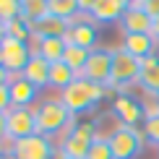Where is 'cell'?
<instances>
[{
	"label": "cell",
	"mask_w": 159,
	"mask_h": 159,
	"mask_svg": "<svg viewBox=\"0 0 159 159\" xmlns=\"http://www.w3.org/2000/svg\"><path fill=\"white\" fill-rule=\"evenodd\" d=\"M34 117H37V133H42L47 138L57 136V133H68L70 125L76 123L70 110L60 102V97L57 99H39L34 104Z\"/></svg>",
	"instance_id": "7a4b0ae2"
},
{
	"label": "cell",
	"mask_w": 159,
	"mask_h": 159,
	"mask_svg": "<svg viewBox=\"0 0 159 159\" xmlns=\"http://www.w3.org/2000/svg\"><path fill=\"white\" fill-rule=\"evenodd\" d=\"M0 60H3V55H0Z\"/></svg>",
	"instance_id": "74e56055"
},
{
	"label": "cell",
	"mask_w": 159,
	"mask_h": 159,
	"mask_svg": "<svg viewBox=\"0 0 159 159\" xmlns=\"http://www.w3.org/2000/svg\"><path fill=\"white\" fill-rule=\"evenodd\" d=\"M138 76H141V60H136L130 52H125L123 47L112 50V76L107 89L112 91H125L128 86L138 84Z\"/></svg>",
	"instance_id": "3957f363"
},
{
	"label": "cell",
	"mask_w": 159,
	"mask_h": 159,
	"mask_svg": "<svg viewBox=\"0 0 159 159\" xmlns=\"http://www.w3.org/2000/svg\"><path fill=\"white\" fill-rule=\"evenodd\" d=\"M151 34H154V39L159 42V18H154V26H151Z\"/></svg>",
	"instance_id": "d6a6232c"
},
{
	"label": "cell",
	"mask_w": 159,
	"mask_h": 159,
	"mask_svg": "<svg viewBox=\"0 0 159 159\" xmlns=\"http://www.w3.org/2000/svg\"><path fill=\"white\" fill-rule=\"evenodd\" d=\"M13 107L11 104V91H8V86H0V112H8Z\"/></svg>",
	"instance_id": "484cf974"
},
{
	"label": "cell",
	"mask_w": 159,
	"mask_h": 159,
	"mask_svg": "<svg viewBox=\"0 0 159 159\" xmlns=\"http://www.w3.org/2000/svg\"><path fill=\"white\" fill-rule=\"evenodd\" d=\"M104 97H110V89L102 84L86 81V78H76L70 86H65L60 91V102L70 110V115H84V112L97 110V104L102 102Z\"/></svg>",
	"instance_id": "6da1fadb"
},
{
	"label": "cell",
	"mask_w": 159,
	"mask_h": 159,
	"mask_svg": "<svg viewBox=\"0 0 159 159\" xmlns=\"http://www.w3.org/2000/svg\"><path fill=\"white\" fill-rule=\"evenodd\" d=\"M11 81H13V76H11V73H8V70H5V68H3V65H0V86H8Z\"/></svg>",
	"instance_id": "f546056e"
},
{
	"label": "cell",
	"mask_w": 159,
	"mask_h": 159,
	"mask_svg": "<svg viewBox=\"0 0 159 159\" xmlns=\"http://www.w3.org/2000/svg\"><path fill=\"white\" fill-rule=\"evenodd\" d=\"M110 76H112V50H91L89 52V60H86L84 70L78 73V78H86V81H94V84H102L107 86L110 84Z\"/></svg>",
	"instance_id": "9c48e42d"
},
{
	"label": "cell",
	"mask_w": 159,
	"mask_h": 159,
	"mask_svg": "<svg viewBox=\"0 0 159 159\" xmlns=\"http://www.w3.org/2000/svg\"><path fill=\"white\" fill-rule=\"evenodd\" d=\"M125 11H128V5L123 0H99L89 16L97 24H112V21H120L125 16Z\"/></svg>",
	"instance_id": "2e32d148"
},
{
	"label": "cell",
	"mask_w": 159,
	"mask_h": 159,
	"mask_svg": "<svg viewBox=\"0 0 159 159\" xmlns=\"http://www.w3.org/2000/svg\"><path fill=\"white\" fill-rule=\"evenodd\" d=\"M0 159H18V157L13 154L11 149H3V151H0Z\"/></svg>",
	"instance_id": "1f68e13d"
},
{
	"label": "cell",
	"mask_w": 159,
	"mask_h": 159,
	"mask_svg": "<svg viewBox=\"0 0 159 159\" xmlns=\"http://www.w3.org/2000/svg\"><path fill=\"white\" fill-rule=\"evenodd\" d=\"M86 159H115L112 157V149H110V141L107 138H97L89 149V157Z\"/></svg>",
	"instance_id": "603a6c76"
},
{
	"label": "cell",
	"mask_w": 159,
	"mask_h": 159,
	"mask_svg": "<svg viewBox=\"0 0 159 159\" xmlns=\"http://www.w3.org/2000/svg\"><path fill=\"white\" fill-rule=\"evenodd\" d=\"M123 3H125V5H130V3H133V0H123Z\"/></svg>",
	"instance_id": "d590c367"
},
{
	"label": "cell",
	"mask_w": 159,
	"mask_h": 159,
	"mask_svg": "<svg viewBox=\"0 0 159 159\" xmlns=\"http://www.w3.org/2000/svg\"><path fill=\"white\" fill-rule=\"evenodd\" d=\"M68 26H70V21L47 13L44 18H39V21L31 24V31H34V39H50V37H65Z\"/></svg>",
	"instance_id": "5bb4252c"
},
{
	"label": "cell",
	"mask_w": 159,
	"mask_h": 159,
	"mask_svg": "<svg viewBox=\"0 0 159 159\" xmlns=\"http://www.w3.org/2000/svg\"><path fill=\"white\" fill-rule=\"evenodd\" d=\"M8 91H11V104L13 107H31L39 99V89L21 76H13V81L8 84Z\"/></svg>",
	"instance_id": "4fadbf2b"
},
{
	"label": "cell",
	"mask_w": 159,
	"mask_h": 159,
	"mask_svg": "<svg viewBox=\"0 0 159 159\" xmlns=\"http://www.w3.org/2000/svg\"><path fill=\"white\" fill-rule=\"evenodd\" d=\"M50 65L52 63H47L42 55H31V60H29V65L24 68V73H21V78H26L29 84H34L37 89H44V86H50Z\"/></svg>",
	"instance_id": "e0dca14e"
},
{
	"label": "cell",
	"mask_w": 159,
	"mask_h": 159,
	"mask_svg": "<svg viewBox=\"0 0 159 159\" xmlns=\"http://www.w3.org/2000/svg\"><path fill=\"white\" fill-rule=\"evenodd\" d=\"M8 141V128H5V112H0V146Z\"/></svg>",
	"instance_id": "f1b7e54d"
},
{
	"label": "cell",
	"mask_w": 159,
	"mask_h": 159,
	"mask_svg": "<svg viewBox=\"0 0 159 159\" xmlns=\"http://www.w3.org/2000/svg\"><path fill=\"white\" fill-rule=\"evenodd\" d=\"M110 110L117 115V120L123 125H133L136 128V125H143V120H146V107L136 97H130L128 91H117L110 102Z\"/></svg>",
	"instance_id": "ba28073f"
},
{
	"label": "cell",
	"mask_w": 159,
	"mask_h": 159,
	"mask_svg": "<svg viewBox=\"0 0 159 159\" xmlns=\"http://www.w3.org/2000/svg\"><path fill=\"white\" fill-rule=\"evenodd\" d=\"M11 151L18 159H55L57 146L52 143V138L42 136V133H34V136H29V138L13 141L11 143Z\"/></svg>",
	"instance_id": "8992f818"
},
{
	"label": "cell",
	"mask_w": 159,
	"mask_h": 159,
	"mask_svg": "<svg viewBox=\"0 0 159 159\" xmlns=\"http://www.w3.org/2000/svg\"><path fill=\"white\" fill-rule=\"evenodd\" d=\"M143 11H146L151 18H159V0H146V3H143Z\"/></svg>",
	"instance_id": "4316f807"
},
{
	"label": "cell",
	"mask_w": 159,
	"mask_h": 159,
	"mask_svg": "<svg viewBox=\"0 0 159 159\" xmlns=\"http://www.w3.org/2000/svg\"><path fill=\"white\" fill-rule=\"evenodd\" d=\"M55 159H63V154H60V151H57V154H55Z\"/></svg>",
	"instance_id": "836d02e7"
},
{
	"label": "cell",
	"mask_w": 159,
	"mask_h": 159,
	"mask_svg": "<svg viewBox=\"0 0 159 159\" xmlns=\"http://www.w3.org/2000/svg\"><path fill=\"white\" fill-rule=\"evenodd\" d=\"M5 128H8V141H21L37 133V117L34 107H11L5 112Z\"/></svg>",
	"instance_id": "52a82bcc"
},
{
	"label": "cell",
	"mask_w": 159,
	"mask_h": 159,
	"mask_svg": "<svg viewBox=\"0 0 159 159\" xmlns=\"http://www.w3.org/2000/svg\"><path fill=\"white\" fill-rule=\"evenodd\" d=\"M8 37H13V39H21V42H31V39H34L31 24L26 21L24 16L13 18V21H8Z\"/></svg>",
	"instance_id": "7402d4cb"
},
{
	"label": "cell",
	"mask_w": 159,
	"mask_h": 159,
	"mask_svg": "<svg viewBox=\"0 0 159 159\" xmlns=\"http://www.w3.org/2000/svg\"><path fill=\"white\" fill-rule=\"evenodd\" d=\"M34 52L37 55H42L47 63H60L63 55H65V39L63 37H50V39H34Z\"/></svg>",
	"instance_id": "ac0fdd59"
},
{
	"label": "cell",
	"mask_w": 159,
	"mask_h": 159,
	"mask_svg": "<svg viewBox=\"0 0 159 159\" xmlns=\"http://www.w3.org/2000/svg\"><path fill=\"white\" fill-rule=\"evenodd\" d=\"M107 141H110V149H112V157H115V159H136L143 151L146 136H143L141 128L123 125V128H117Z\"/></svg>",
	"instance_id": "277c9868"
},
{
	"label": "cell",
	"mask_w": 159,
	"mask_h": 159,
	"mask_svg": "<svg viewBox=\"0 0 159 159\" xmlns=\"http://www.w3.org/2000/svg\"><path fill=\"white\" fill-rule=\"evenodd\" d=\"M138 86L143 89V94H146V97H157V94H159V55L141 60Z\"/></svg>",
	"instance_id": "9a60e30c"
},
{
	"label": "cell",
	"mask_w": 159,
	"mask_h": 159,
	"mask_svg": "<svg viewBox=\"0 0 159 159\" xmlns=\"http://www.w3.org/2000/svg\"><path fill=\"white\" fill-rule=\"evenodd\" d=\"M76 78H78V73L70 68L68 63L60 60V63H52V65H50V86H55V89L63 91L65 86H70Z\"/></svg>",
	"instance_id": "d6986e66"
},
{
	"label": "cell",
	"mask_w": 159,
	"mask_h": 159,
	"mask_svg": "<svg viewBox=\"0 0 159 159\" xmlns=\"http://www.w3.org/2000/svg\"><path fill=\"white\" fill-rule=\"evenodd\" d=\"M0 151H3V146H0Z\"/></svg>",
	"instance_id": "f35d334b"
},
{
	"label": "cell",
	"mask_w": 159,
	"mask_h": 159,
	"mask_svg": "<svg viewBox=\"0 0 159 159\" xmlns=\"http://www.w3.org/2000/svg\"><path fill=\"white\" fill-rule=\"evenodd\" d=\"M138 3H146V0H138Z\"/></svg>",
	"instance_id": "8d00e7d4"
},
{
	"label": "cell",
	"mask_w": 159,
	"mask_h": 159,
	"mask_svg": "<svg viewBox=\"0 0 159 159\" xmlns=\"http://www.w3.org/2000/svg\"><path fill=\"white\" fill-rule=\"evenodd\" d=\"M157 39L154 34H123V44L120 47L125 52L136 57V60H146V57H154V50H157Z\"/></svg>",
	"instance_id": "8fae6325"
},
{
	"label": "cell",
	"mask_w": 159,
	"mask_h": 159,
	"mask_svg": "<svg viewBox=\"0 0 159 159\" xmlns=\"http://www.w3.org/2000/svg\"><path fill=\"white\" fill-rule=\"evenodd\" d=\"M151 26H154V18L143 8H128L120 18L123 34H151Z\"/></svg>",
	"instance_id": "7c38bea8"
},
{
	"label": "cell",
	"mask_w": 159,
	"mask_h": 159,
	"mask_svg": "<svg viewBox=\"0 0 159 159\" xmlns=\"http://www.w3.org/2000/svg\"><path fill=\"white\" fill-rule=\"evenodd\" d=\"M99 3V0H78V8H81V13L84 16H89L91 11H94V5Z\"/></svg>",
	"instance_id": "83f0119b"
},
{
	"label": "cell",
	"mask_w": 159,
	"mask_h": 159,
	"mask_svg": "<svg viewBox=\"0 0 159 159\" xmlns=\"http://www.w3.org/2000/svg\"><path fill=\"white\" fill-rule=\"evenodd\" d=\"M18 3H21V16L29 24L39 21L50 13V0H18Z\"/></svg>",
	"instance_id": "ffe728a7"
},
{
	"label": "cell",
	"mask_w": 159,
	"mask_h": 159,
	"mask_svg": "<svg viewBox=\"0 0 159 159\" xmlns=\"http://www.w3.org/2000/svg\"><path fill=\"white\" fill-rule=\"evenodd\" d=\"M143 136H146V141L149 143H154V146H159V115L154 117H146L143 120Z\"/></svg>",
	"instance_id": "cb8c5ba5"
},
{
	"label": "cell",
	"mask_w": 159,
	"mask_h": 159,
	"mask_svg": "<svg viewBox=\"0 0 159 159\" xmlns=\"http://www.w3.org/2000/svg\"><path fill=\"white\" fill-rule=\"evenodd\" d=\"M0 55H3V65L11 76H21L24 68L29 65L31 55H34V47H29V42H21V39H13V37H5L0 42Z\"/></svg>",
	"instance_id": "5b68a950"
},
{
	"label": "cell",
	"mask_w": 159,
	"mask_h": 159,
	"mask_svg": "<svg viewBox=\"0 0 159 159\" xmlns=\"http://www.w3.org/2000/svg\"><path fill=\"white\" fill-rule=\"evenodd\" d=\"M65 44H76V47H84V50H97L99 44V26L91 21V18H81V21H70L68 31H65Z\"/></svg>",
	"instance_id": "30bf717a"
},
{
	"label": "cell",
	"mask_w": 159,
	"mask_h": 159,
	"mask_svg": "<svg viewBox=\"0 0 159 159\" xmlns=\"http://www.w3.org/2000/svg\"><path fill=\"white\" fill-rule=\"evenodd\" d=\"M5 37H8V21H3V18H0V42H3Z\"/></svg>",
	"instance_id": "4dcf8cb0"
},
{
	"label": "cell",
	"mask_w": 159,
	"mask_h": 159,
	"mask_svg": "<svg viewBox=\"0 0 159 159\" xmlns=\"http://www.w3.org/2000/svg\"><path fill=\"white\" fill-rule=\"evenodd\" d=\"M86 60H89V50H84V47H76V44H68V47H65L63 63H68L70 68L76 70V73H81V70H84Z\"/></svg>",
	"instance_id": "44dd1931"
},
{
	"label": "cell",
	"mask_w": 159,
	"mask_h": 159,
	"mask_svg": "<svg viewBox=\"0 0 159 159\" xmlns=\"http://www.w3.org/2000/svg\"><path fill=\"white\" fill-rule=\"evenodd\" d=\"M154 102H157V107H159V94H157V97H154Z\"/></svg>",
	"instance_id": "e575fe53"
},
{
	"label": "cell",
	"mask_w": 159,
	"mask_h": 159,
	"mask_svg": "<svg viewBox=\"0 0 159 159\" xmlns=\"http://www.w3.org/2000/svg\"><path fill=\"white\" fill-rule=\"evenodd\" d=\"M21 16V3L18 0H0V18L3 21H13Z\"/></svg>",
	"instance_id": "d4e9b609"
}]
</instances>
